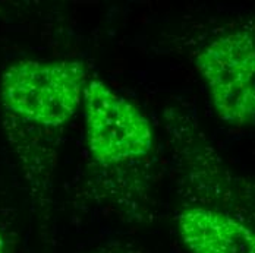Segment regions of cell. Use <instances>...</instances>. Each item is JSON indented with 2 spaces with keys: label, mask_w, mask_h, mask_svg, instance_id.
Wrapping results in <instances>:
<instances>
[{
  "label": "cell",
  "mask_w": 255,
  "mask_h": 253,
  "mask_svg": "<svg viewBox=\"0 0 255 253\" xmlns=\"http://www.w3.org/2000/svg\"><path fill=\"white\" fill-rule=\"evenodd\" d=\"M87 147L93 163L121 173L150 158L155 136L147 116L104 81L90 78L84 89Z\"/></svg>",
  "instance_id": "obj_2"
},
{
  "label": "cell",
  "mask_w": 255,
  "mask_h": 253,
  "mask_svg": "<svg viewBox=\"0 0 255 253\" xmlns=\"http://www.w3.org/2000/svg\"><path fill=\"white\" fill-rule=\"evenodd\" d=\"M195 68L213 108L226 125H255V28L222 31L198 50Z\"/></svg>",
  "instance_id": "obj_3"
},
{
  "label": "cell",
  "mask_w": 255,
  "mask_h": 253,
  "mask_svg": "<svg viewBox=\"0 0 255 253\" xmlns=\"http://www.w3.org/2000/svg\"><path fill=\"white\" fill-rule=\"evenodd\" d=\"M176 227L189 253H255L254 228L217 208L186 206Z\"/></svg>",
  "instance_id": "obj_4"
},
{
  "label": "cell",
  "mask_w": 255,
  "mask_h": 253,
  "mask_svg": "<svg viewBox=\"0 0 255 253\" xmlns=\"http://www.w3.org/2000/svg\"><path fill=\"white\" fill-rule=\"evenodd\" d=\"M0 253H7V239L1 227H0Z\"/></svg>",
  "instance_id": "obj_5"
},
{
  "label": "cell",
  "mask_w": 255,
  "mask_h": 253,
  "mask_svg": "<svg viewBox=\"0 0 255 253\" xmlns=\"http://www.w3.org/2000/svg\"><path fill=\"white\" fill-rule=\"evenodd\" d=\"M90 76L78 60L22 59L0 76V110L6 139L29 192L50 189L59 136L77 114Z\"/></svg>",
  "instance_id": "obj_1"
}]
</instances>
